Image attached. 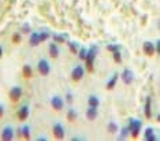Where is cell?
I'll list each match as a JSON object with an SVG mask.
<instances>
[{
  "mask_svg": "<svg viewBox=\"0 0 160 141\" xmlns=\"http://www.w3.org/2000/svg\"><path fill=\"white\" fill-rule=\"evenodd\" d=\"M97 53H99V47L97 45H92L88 49V53H86L85 62H86V68L88 71H93V66H94V59H96Z\"/></svg>",
  "mask_w": 160,
  "mask_h": 141,
  "instance_id": "1",
  "label": "cell"
},
{
  "mask_svg": "<svg viewBox=\"0 0 160 141\" xmlns=\"http://www.w3.org/2000/svg\"><path fill=\"white\" fill-rule=\"evenodd\" d=\"M127 128H129L130 136H132L133 138H137V137L140 136L141 128H142V122H141L140 119L130 118V119H129V125H127Z\"/></svg>",
  "mask_w": 160,
  "mask_h": 141,
  "instance_id": "2",
  "label": "cell"
},
{
  "mask_svg": "<svg viewBox=\"0 0 160 141\" xmlns=\"http://www.w3.org/2000/svg\"><path fill=\"white\" fill-rule=\"evenodd\" d=\"M37 70L41 75H48L51 73V64L47 59H40L37 63Z\"/></svg>",
  "mask_w": 160,
  "mask_h": 141,
  "instance_id": "3",
  "label": "cell"
},
{
  "mask_svg": "<svg viewBox=\"0 0 160 141\" xmlns=\"http://www.w3.org/2000/svg\"><path fill=\"white\" fill-rule=\"evenodd\" d=\"M83 75H85V70H83L82 66H75V67L71 70V79H72L74 82L81 81V79L83 78Z\"/></svg>",
  "mask_w": 160,
  "mask_h": 141,
  "instance_id": "4",
  "label": "cell"
},
{
  "mask_svg": "<svg viewBox=\"0 0 160 141\" xmlns=\"http://www.w3.org/2000/svg\"><path fill=\"white\" fill-rule=\"evenodd\" d=\"M52 132H53V136H55L58 140H63L64 136H66V130H64L63 125H62L60 122H56V123L53 125Z\"/></svg>",
  "mask_w": 160,
  "mask_h": 141,
  "instance_id": "5",
  "label": "cell"
},
{
  "mask_svg": "<svg viewBox=\"0 0 160 141\" xmlns=\"http://www.w3.org/2000/svg\"><path fill=\"white\" fill-rule=\"evenodd\" d=\"M22 88L21 86H12L11 89H10V92H8V96H10V99L12 100V102H18V100L21 99V96H22Z\"/></svg>",
  "mask_w": 160,
  "mask_h": 141,
  "instance_id": "6",
  "label": "cell"
},
{
  "mask_svg": "<svg viewBox=\"0 0 160 141\" xmlns=\"http://www.w3.org/2000/svg\"><path fill=\"white\" fill-rule=\"evenodd\" d=\"M121 78H122V81L125 85H130L134 81V73L130 70V68H125L122 75H121Z\"/></svg>",
  "mask_w": 160,
  "mask_h": 141,
  "instance_id": "7",
  "label": "cell"
},
{
  "mask_svg": "<svg viewBox=\"0 0 160 141\" xmlns=\"http://www.w3.org/2000/svg\"><path fill=\"white\" fill-rule=\"evenodd\" d=\"M63 106H64V102L60 96H52V99H51V107L53 110L60 111V110H63Z\"/></svg>",
  "mask_w": 160,
  "mask_h": 141,
  "instance_id": "8",
  "label": "cell"
},
{
  "mask_svg": "<svg viewBox=\"0 0 160 141\" xmlns=\"http://www.w3.org/2000/svg\"><path fill=\"white\" fill-rule=\"evenodd\" d=\"M142 51L147 56H153L156 51H155V44L152 41H144L142 43Z\"/></svg>",
  "mask_w": 160,
  "mask_h": 141,
  "instance_id": "9",
  "label": "cell"
},
{
  "mask_svg": "<svg viewBox=\"0 0 160 141\" xmlns=\"http://www.w3.org/2000/svg\"><path fill=\"white\" fill-rule=\"evenodd\" d=\"M2 138L4 141H11L14 138V129L11 126H6V128L2 130Z\"/></svg>",
  "mask_w": 160,
  "mask_h": 141,
  "instance_id": "10",
  "label": "cell"
},
{
  "mask_svg": "<svg viewBox=\"0 0 160 141\" xmlns=\"http://www.w3.org/2000/svg\"><path fill=\"white\" fill-rule=\"evenodd\" d=\"M48 52H49V56L51 58H58L60 55V49H59V45L56 44V43H51V44L48 45Z\"/></svg>",
  "mask_w": 160,
  "mask_h": 141,
  "instance_id": "11",
  "label": "cell"
},
{
  "mask_svg": "<svg viewBox=\"0 0 160 141\" xmlns=\"http://www.w3.org/2000/svg\"><path fill=\"white\" fill-rule=\"evenodd\" d=\"M97 117H99V107H88V110H86V118L89 119V121H94Z\"/></svg>",
  "mask_w": 160,
  "mask_h": 141,
  "instance_id": "12",
  "label": "cell"
},
{
  "mask_svg": "<svg viewBox=\"0 0 160 141\" xmlns=\"http://www.w3.org/2000/svg\"><path fill=\"white\" fill-rule=\"evenodd\" d=\"M17 117L19 121H26L28 117H29V106H22L18 110V114Z\"/></svg>",
  "mask_w": 160,
  "mask_h": 141,
  "instance_id": "13",
  "label": "cell"
},
{
  "mask_svg": "<svg viewBox=\"0 0 160 141\" xmlns=\"http://www.w3.org/2000/svg\"><path fill=\"white\" fill-rule=\"evenodd\" d=\"M144 113L148 119L152 118V99L151 97H147V102H145V106H144Z\"/></svg>",
  "mask_w": 160,
  "mask_h": 141,
  "instance_id": "14",
  "label": "cell"
},
{
  "mask_svg": "<svg viewBox=\"0 0 160 141\" xmlns=\"http://www.w3.org/2000/svg\"><path fill=\"white\" fill-rule=\"evenodd\" d=\"M144 136H145V140H147V141H156V140H158V136L155 134L153 128H147V129H145Z\"/></svg>",
  "mask_w": 160,
  "mask_h": 141,
  "instance_id": "15",
  "label": "cell"
},
{
  "mask_svg": "<svg viewBox=\"0 0 160 141\" xmlns=\"http://www.w3.org/2000/svg\"><path fill=\"white\" fill-rule=\"evenodd\" d=\"M40 36L37 32H33V33H30V37H29V44H30L32 47H37L40 44Z\"/></svg>",
  "mask_w": 160,
  "mask_h": 141,
  "instance_id": "16",
  "label": "cell"
},
{
  "mask_svg": "<svg viewBox=\"0 0 160 141\" xmlns=\"http://www.w3.org/2000/svg\"><path fill=\"white\" fill-rule=\"evenodd\" d=\"M52 38H53V43H56V44H62V43H66L67 41V34L66 33H55L52 34Z\"/></svg>",
  "mask_w": 160,
  "mask_h": 141,
  "instance_id": "17",
  "label": "cell"
},
{
  "mask_svg": "<svg viewBox=\"0 0 160 141\" xmlns=\"http://www.w3.org/2000/svg\"><path fill=\"white\" fill-rule=\"evenodd\" d=\"M118 73H114V75L108 79V82H107V85H105V88H107L108 90H112L115 88V85H116V81H118Z\"/></svg>",
  "mask_w": 160,
  "mask_h": 141,
  "instance_id": "18",
  "label": "cell"
},
{
  "mask_svg": "<svg viewBox=\"0 0 160 141\" xmlns=\"http://www.w3.org/2000/svg\"><path fill=\"white\" fill-rule=\"evenodd\" d=\"M22 75L23 78H28V79L33 77V68L30 67V64H25L22 67Z\"/></svg>",
  "mask_w": 160,
  "mask_h": 141,
  "instance_id": "19",
  "label": "cell"
},
{
  "mask_svg": "<svg viewBox=\"0 0 160 141\" xmlns=\"http://www.w3.org/2000/svg\"><path fill=\"white\" fill-rule=\"evenodd\" d=\"M88 104L90 107H99L100 106V99L96 95H90L88 97Z\"/></svg>",
  "mask_w": 160,
  "mask_h": 141,
  "instance_id": "20",
  "label": "cell"
},
{
  "mask_svg": "<svg viewBox=\"0 0 160 141\" xmlns=\"http://www.w3.org/2000/svg\"><path fill=\"white\" fill-rule=\"evenodd\" d=\"M68 48H70L71 53L77 55L78 51H79V48H81V45H79V43H77V41H70V43H68Z\"/></svg>",
  "mask_w": 160,
  "mask_h": 141,
  "instance_id": "21",
  "label": "cell"
},
{
  "mask_svg": "<svg viewBox=\"0 0 160 141\" xmlns=\"http://www.w3.org/2000/svg\"><path fill=\"white\" fill-rule=\"evenodd\" d=\"M77 118H78V113L74 110V108H70V110L67 111V121L74 122V121H77Z\"/></svg>",
  "mask_w": 160,
  "mask_h": 141,
  "instance_id": "22",
  "label": "cell"
},
{
  "mask_svg": "<svg viewBox=\"0 0 160 141\" xmlns=\"http://www.w3.org/2000/svg\"><path fill=\"white\" fill-rule=\"evenodd\" d=\"M21 136H23L26 140L30 138V128H29V125H23L21 128Z\"/></svg>",
  "mask_w": 160,
  "mask_h": 141,
  "instance_id": "23",
  "label": "cell"
},
{
  "mask_svg": "<svg viewBox=\"0 0 160 141\" xmlns=\"http://www.w3.org/2000/svg\"><path fill=\"white\" fill-rule=\"evenodd\" d=\"M129 136H130V133H129V128H127V126H123V128L121 129V134H119L118 140H125V138H127Z\"/></svg>",
  "mask_w": 160,
  "mask_h": 141,
  "instance_id": "24",
  "label": "cell"
},
{
  "mask_svg": "<svg viewBox=\"0 0 160 141\" xmlns=\"http://www.w3.org/2000/svg\"><path fill=\"white\" fill-rule=\"evenodd\" d=\"M107 129H108V132L112 133V134H115V133H118V130H119V126L115 123V122H110L107 126Z\"/></svg>",
  "mask_w": 160,
  "mask_h": 141,
  "instance_id": "25",
  "label": "cell"
},
{
  "mask_svg": "<svg viewBox=\"0 0 160 141\" xmlns=\"http://www.w3.org/2000/svg\"><path fill=\"white\" fill-rule=\"evenodd\" d=\"M86 53H88V49L85 48V47H81V48H79V51H78V58L81 60H85V58H86Z\"/></svg>",
  "mask_w": 160,
  "mask_h": 141,
  "instance_id": "26",
  "label": "cell"
},
{
  "mask_svg": "<svg viewBox=\"0 0 160 141\" xmlns=\"http://www.w3.org/2000/svg\"><path fill=\"white\" fill-rule=\"evenodd\" d=\"M112 53H114L115 63H122V53H121V51H115V52H112Z\"/></svg>",
  "mask_w": 160,
  "mask_h": 141,
  "instance_id": "27",
  "label": "cell"
},
{
  "mask_svg": "<svg viewBox=\"0 0 160 141\" xmlns=\"http://www.w3.org/2000/svg\"><path fill=\"white\" fill-rule=\"evenodd\" d=\"M107 49L111 52H115V51H121V45L119 44H110L107 45Z\"/></svg>",
  "mask_w": 160,
  "mask_h": 141,
  "instance_id": "28",
  "label": "cell"
},
{
  "mask_svg": "<svg viewBox=\"0 0 160 141\" xmlns=\"http://www.w3.org/2000/svg\"><path fill=\"white\" fill-rule=\"evenodd\" d=\"M38 36H40V41H47L49 38L48 32H41V33H38Z\"/></svg>",
  "mask_w": 160,
  "mask_h": 141,
  "instance_id": "29",
  "label": "cell"
},
{
  "mask_svg": "<svg viewBox=\"0 0 160 141\" xmlns=\"http://www.w3.org/2000/svg\"><path fill=\"white\" fill-rule=\"evenodd\" d=\"M66 102L67 103H72V102H74V97H72V93L71 92H67L66 93Z\"/></svg>",
  "mask_w": 160,
  "mask_h": 141,
  "instance_id": "30",
  "label": "cell"
},
{
  "mask_svg": "<svg viewBox=\"0 0 160 141\" xmlns=\"http://www.w3.org/2000/svg\"><path fill=\"white\" fill-rule=\"evenodd\" d=\"M12 41L15 43V44H18V43L21 41V34H19V33H15V34H14V36H12Z\"/></svg>",
  "mask_w": 160,
  "mask_h": 141,
  "instance_id": "31",
  "label": "cell"
},
{
  "mask_svg": "<svg viewBox=\"0 0 160 141\" xmlns=\"http://www.w3.org/2000/svg\"><path fill=\"white\" fill-rule=\"evenodd\" d=\"M155 51L156 53H160V40H156L155 41Z\"/></svg>",
  "mask_w": 160,
  "mask_h": 141,
  "instance_id": "32",
  "label": "cell"
},
{
  "mask_svg": "<svg viewBox=\"0 0 160 141\" xmlns=\"http://www.w3.org/2000/svg\"><path fill=\"white\" fill-rule=\"evenodd\" d=\"M28 32H30V28H29V25H25L22 28V33H28Z\"/></svg>",
  "mask_w": 160,
  "mask_h": 141,
  "instance_id": "33",
  "label": "cell"
},
{
  "mask_svg": "<svg viewBox=\"0 0 160 141\" xmlns=\"http://www.w3.org/2000/svg\"><path fill=\"white\" fill-rule=\"evenodd\" d=\"M3 115H4V106H3V104H0V118H2Z\"/></svg>",
  "mask_w": 160,
  "mask_h": 141,
  "instance_id": "34",
  "label": "cell"
},
{
  "mask_svg": "<svg viewBox=\"0 0 160 141\" xmlns=\"http://www.w3.org/2000/svg\"><path fill=\"white\" fill-rule=\"evenodd\" d=\"M37 140H38V141H47V140H48V138H47V137H45V136H40V137H38V138H37Z\"/></svg>",
  "mask_w": 160,
  "mask_h": 141,
  "instance_id": "35",
  "label": "cell"
},
{
  "mask_svg": "<svg viewBox=\"0 0 160 141\" xmlns=\"http://www.w3.org/2000/svg\"><path fill=\"white\" fill-rule=\"evenodd\" d=\"M71 140H72V141H79V140H82V138H81V137H78V136H77V137H72Z\"/></svg>",
  "mask_w": 160,
  "mask_h": 141,
  "instance_id": "36",
  "label": "cell"
},
{
  "mask_svg": "<svg viewBox=\"0 0 160 141\" xmlns=\"http://www.w3.org/2000/svg\"><path fill=\"white\" fill-rule=\"evenodd\" d=\"M2 56H3V47L0 45V59H2Z\"/></svg>",
  "mask_w": 160,
  "mask_h": 141,
  "instance_id": "37",
  "label": "cell"
}]
</instances>
